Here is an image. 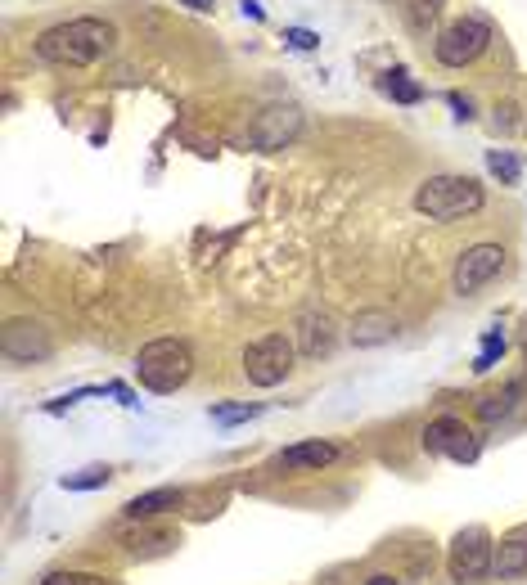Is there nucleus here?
I'll list each match as a JSON object with an SVG mask.
<instances>
[{
  "mask_svg": "<svg viewBox=\"0 0 527 585\" xmlns=\"http://www.w3.org/2000/svg\"><path fill=\"white\" fill-rule=\"evenodd\" d=\"M118 45V27L104 18H68L37 36V59L55 63V68H91V63L109 59Z\"/></svg>",
  "mask_w": 527,
  "mask_h": 585,
  "instance_id": "obj_1",
  "label": "nucleus"
},
{
  "mask_svg": "<svg viewBox=\"0 0 527 585\" xmlns=\"http://www.w3.org/2000/svg\"><path fill=\"white\" fill-rule=\"evenodd\" d=\"M190 374H194V351H190V342H181V338H154V342H145L136 356L140 387H149V392H158V396L181 392V387L190 383Z\"/></svg>",
  "mask_w": 527,
  "mask_h": 585,
  "instance_id": "obj_2",
  "label": "nucleus"
},
{
  "mask_svg": "<svg viewBox=\"0 0 527 585\" xmlns=\"http://www.w3.org/2000/svg\"><path fill=\"white\" fill-rule=\"evenodd\" d=\"M487 194L473 176H428L415 189V207L428 221H464V216L482 212Z\"/></svg>",
  "mask_w": 527,
  "mask_h": 585,
  "instance_id": "obj_3",
  "label": "nucleus"
},
{
  "mask_svg": "<svg viewBox=\"0 0 527 585\" xmlns=\"http://www.w3.org/2000/svg\"><path fill=\"white\" fill-rule=\"evenodd\" d=\"M293 360H298L293 342L284 338V333H266V338L244 347V374H248V383H257V387H275L293 374Z\"/></svg>",
  "mask_w": 527,
  "mask_h": 585,
  "instance_id": "obj_4",
  "label": "nucleus"
},
{
  "mask_svg": "<svg viewBox=\"0 0 527 585\" xmlns=\"http://www.w3.org/2000/svg\"><path fill=\"white\" fill-rule=\"evenodd\" d=\"M491 554H496V545H491L487 531H482V527H464L460 536L451 540L446 572H451L455 585H478L482 576L491 572Z\"/></svg>",
  "mask_w": 527,
  "mask_h": 585,
  "instance_id": "obj_5",
  "label": "nucleus"
},
{
  "mask_svg": "<svg viewBox=\"0 0 527 585\" xmlns=\"http://www.w3.org/2000/svg\"><path fill=\"white\" fill-rule=\"evenodd\" d=\"M487 45H491V27L482 23V18H455V23L433 41V54L446 68H469L473 59H482Z\"/></svg>",
  "mask_w": 527,
  "mask_h": 585,
  "instance_id": "obj_6",
  "label": "nucleus"
},
{
  "mask_svg": "<svg viewBox=\"0 0 527 585\" xmlns=\"http://www.w3.org/2000/svg\"><path fill=\"white\" fill-rule=\"evenodd\" d=\"M424 450L428 455L455 459V464H473V459H478V432H473L464 419L446 414V419H433L424 428Z\"/></svg>",
  "mask_w": 527,
  "mask_h": 585,
  "instance_id": "obj_7",
  "label": "nucleus"
},
{
  "mask_svg": "<svg viewBox=\"0 0 527 585\" xmlns=\"http://www.w3.org/2000/svg\"><path fill=\"white\" fill-rule=\"evenodd\" d=\"M500 270H505V248H500V243H478V248L460 252L455 275H451V288L460 297H473L482 284H491Z\"/></svg>",
  "mask_w": 527,
  "mask_h": 585,
  "instance_id": "obj_8",
  "label": "nucleus"
},
{
  "mask_svg": "<svg viewBox=\"0 0 527 585\" xmlns=\"http://www.w3.org/2000/svg\"><path fill=\"white\" fill-rule=\"evenodd\" d=\"M5 360L10 365H41V360L55 356V338L41 320H10L5 324Z\"/></svg>",
  "mask_w": 527,
  "mask_h": 585,
  "instance_id": "obj_9",
  "label": "nucleus"
},
{
  "mask_svg": "<svg viewBox=\"0 0 527 585\" xmlns=\"http://www.w3.org/2000/svg\"><path fill=\"white\" fill-rule=\"evenodd\" d=\"M298 131H302L298 108L293 104H271V108H262V113L253 117V126H248V144L262 149V153H271V149H284Z\"/></svg>",
  "mask_w": 527,
  "mask_h": 585,
  "instance_id": "obj_10",
  "label": "nucleus"
},
{
  "mask_svg": "<svg viewBox=\"0 0 527 585\" xmlns=\"http://www.w3.org/2000/svg\"><path fill=\"white\" fill-rule=\"evenodd\" d=\"M338 455H343V450H338V441L311 437V441H298V446L280 450V468H289V473H320V468H329Z\"/></svg>",
  "mask_w": 527,
  "mask_h": 585,
  "instance_id": "obj_11",
  "label": "nucleus"
},
{
  "mask_svg": "<svg viewBox=\"0 0 527 585\" xmlns=\"http://www.w3.org/2000/svg\"><path fill=\"white\" fill-rule=\"evenodd\" d=\"M298 347H302V356H329V351H334V320H329L325 311H307L298 320Z\"/></svg>",
  "mask_w": 527,
  "mask_h": 585,
  "instance_id": "obj_12",
  "label": "nucleus"
},
{
  "mask_svg": "<svg viewBox=\"0 0 527 585\" xmlns=\"http://www.w3.org/2000/svg\"><path fill=\"white\" fill-rule=\"evenodd\" d=\"M185 491H176V486H158V491H145V495H131L127 504H122V513H127L131 522H145V518H158V513L167 509H181Z\"/></svg>",
  "mask_w": 527,
  "mask_h": 585,
  "instance_id": "obj_13",
  "label": "nucleus"
},
{
  "mask_svg": "<svg viewBox=\"0 0 527 585\" xmlns=\"http://www.w3.org/2000/svg\"><path fill=\"white\" fill-rule=\"evenodd\" d=\"M392 333H397V320H392L388 311H361L352 320V329H347V338H352L356 347H379Z\"/></svg>",
  "mask_w": 527,
  "mask_h": 585,
  "instance_id": "obj_14",
  "label": "nucleus"
},
{
  "mask_svg": "<svg viewBox=\"0 0 527 585\" xmlns=\"http://www.w3.org/2000/svg\"><path fill=\"white\" fill-rule=\"evenodd\" d=\"M491 572H496L500 581L527 576V540H500L496 554H491Z\"/></svg>",
  "mask_w": 527,
  "mask_h": 585,
  "instance_id": "obj_15",
  "label": "nucleus"
},
{
  "mask_svg": "<svg viewBox=\"0 0 527 585\" xmlns=\"http://www.w3.org/2000/svg\"><path fill=\"white\" fill-rule=\"evenodd\" d=\"M113 482V468L109 464H91V468H77V473H64L59 486L64 491H100V486Z\"/></svg>",
  "mask_w": 527,
  "mask_h": 585,
  "instance_id": "obj_16",
  "label": "nucleus"
},
{
  "mask_svg": "<svg viewBox=\"0 0 527 585\" xmlns=\"http://www.w3.org/2000/svg\"><path fill=\"white\" fill-rule=\"evenodd\" d=\"M383 95H392L397 104H419V99H424V86L410 81L406 68H392V72H383Z\"/></svg>",
  "mask_w": 527,
  "mask_h": 585,
  "instance_id": "obj_17",
  "label": "nucleus"
},
{
  "mask_svg": "<svg viewBox=\"0 0 527 585\" xmlns=\"http://www.w3.org/2000/svg\"><path fill=\"white\" fill-rule=\"evenodd\" d=\"M505 356V329H487L482 333V351H478V360H473V369H478V374H487V369H496V360Z\"/></svg>",
  "mask_w": 527,
  "mask_h": 585,
  "instance_id": "obj_18",
  "label": "nucleus"
},
{
  "mask_svg": "<svg viewBox=\"0 0 527 585\" xmlns=\"http://www.w3.org/2000/svg\"><path fill=\"white\" fill-rule=\"evenodd\" d=\"M212 423H221V428H235V423H248V419H257L262 414V405H253V401H235V405H212Z\"/></svg>",
  "mask_w": 527,
  "mask_h": 585,
  "instance_id": "obj_19",
  "label": "nucleus"
},
{
  "mask_svg": "<svg viewBox=\"0 0 527 585\" xmlns=\"http://www.w3.org/2000/svg\"><path fill=\"white\" fill-rule=\"evenodd\" d=\"M518 396H523V383H509V387H505V392H500V396H487V401L478 405V414H482V419H487V423L505 419V414L514 410V401H518Z\"/></svg>",
  "mask_w": 527,
  "mask_h": 585,
  "instance_id": "obj_20",
  "label": "nucleus"
},
{
  "mask_svg": "<svg viewBox=\"0 0 527 585\" xmlns=\"http://www.w3.org/2000/svg\"><path fill=\"white\" fill-rule=\"evenodd\" d=\"M487 171H491V176H500V185H518V176H523V162H518L514 153H505V149H491L487 153Z\"/></svg>",
  "mask_w": 527,
  "mask_h": 585,
  "instance_id": "obj_21",
  "label": "nucleus"
},
{
  "mask_svg": "<svg viewBox=\"0 0 527 585\" xmlns=\"http://www.w3.org/2000/svg\"><path fill=\"white\" fill-rule=\"evenodd\" d=\"M122 545H131V554H140V545H176L172 531H136V536H122Z\"/></svg>",
  "mask_w": 527,
  "mask_h": 585,
  "instance_id": "obj_22",
  "label": "nucleus"
},
{
  "mask_svg": "<svg viewBox=\"0 0 527 585\" xmlns=\"http://www.w3.org/2000/svg\"><path fill=\"white\" fill-rule=\"evenodd\" d=\"M41 585H109V581L95 572H50Z\"/></svg>",
  "mask_w": 527,
  "mask_h": 585,
  "instance_id": "obj_23",
  "label": "nucleus"
},
{
  "mask_svg": "<svg viewBox=\"0 0 527 585\" xmlns=\"http://www.w3.org/2000/svg\"><path fill=\"white\" fill-rule=\"evenodd\" d=\"M284 41H289L293 50H316L320 36L311 32V27H284Z\"/></svg>",
  "mask_w": 527,
  "mask_h": 585,
  "instance_id": "obj_24",
  "label": "nucleus"
},
{
  "mask_svg": "<svg viewBox=\"0 0 527 585\" xmlns=\"http://www.w3.org/2000/svg\"><path fill=\"white\" fill-rule=\"evenodd\" d=\"M410 5H415V9H410V27H415V32H424V23H433V14H437V5H433V0H410Z\"/></svg>",
  "mask_w": 527,
  "mask_h": 585,
  "instance_id": "obj_25",
  "label": "nucleus"
},
{
  "mask_svg": "<svg viewBox=\"0 0 527 585\" xmlns=\"http://www.w3.org/2000/svg\"><path fill=\"white\" fill-rule=\"evenodd\" d=\"M104 396H113V401L127 405V410H131V405H140V401H136V392H131L127 383H104Z\"/></svg>",
  "mask_w": 527,
  "mask_h": 585,
  "instance_id": "obj_26",
  "label": "nucleus"
},
{
  "mask_svg": "<svg viewBox=\"0 0 527 585\" xmlns=\"http://www.w3.org/2000/svg\"><path fill=\"white\" fill-rule=\"evenodd\" d=\"M451 108H455V117H460V122H469V99H464V95H451Z\"/></svg>",
  "mask_w": 527,
  "mask_h": 585,
  "instance_id": "obj_27",
  "label": "nucleus"
},
{
  "mask_svg": "<svg viewBox=\"0 0 527 585\" xmlns=\"http://www.w3.org/2000/svg\"><path fill=\"white\" fill-rule=\"evenodd\" d=\"M365 585H397V576H370Z\"/></svg>",
  "mask_w": 527,
  "mask_h": 585,
  "instance_id": "obj_28",
  "label": "nucleus"
},
{
  "mask_svg": "<svg viewBox=\"0 0 527 585\" xmlns=\"http://www.w3.org/2000/svg\"><path fill=\"white\" fill-rule=\"evenodd\" d=\"M190 9H212V0H185Z\"/></svg>",
  "mask_w": 527,
  "mask_h": 585,
  "instance_id": "obj_29",
  "label": "nucleus"
}]
</instances>
